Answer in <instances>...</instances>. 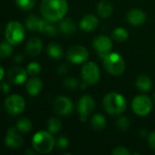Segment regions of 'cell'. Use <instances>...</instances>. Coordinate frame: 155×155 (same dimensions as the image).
<instances>
[{"mask_svg":"<svg viewBox=\"0 0 155 155\" xmlns=\"http://www.w3.org/2000/svg\"><path fill=\"white\" fill-rule=\"evenodd\" d=\"M93 45H94V48L98 53L99 56L104 58L106 54L110 53L113 44H112L111 39H109V37L105 35H99L94 38L93 42Z\"/></svg>","mask_w":155,"mask_h":155,"instance_id":"11","label":"cell"},{"mask_svg":"<svg viewBox=\"0 0 155 155\" xmlns=\"http://www.w3.org/2000/svg\"><path fill=\"white\" fill-rule=\"evenodd\" d=\"M2 90H3L4 94H7L9 92V85L7 84V83H5V82L2 83Z\"/></svg>","mask_w":155,"mask_h":155,"instance_id":"37","label":"cell"},{"mask_svg":"<svg viewBox=\"0 0 155 155\" xmlns=\"http://www.w3.org/2000/svg\"><path fill=\"white\" fill-rule=\"evenodd\" d=\"M88 51L82 45H74L68 49L66 53V58L69 62L79 64L85 62L88 59Z\"/></svg>","mask_w":155,"mask_h":155,"instance_id":"9","label":"cell"},{"mask_svg":"<svg viewBox=\"0 0 155 155\" xmlns=\"http://www.w3.org/2000/svg\"><path fill=\"white\" fill-rule=\"evenodd\" d=\"M59 30H60V32L62 34L66 35H73L75 32L76 27H75L74 22L71 18H68L67 17V18L63 19L60 22Z\"/></svg>","mask_w":155,"mask_h":155,"instance_id":"20","label":"cell"},{"mask_svg":"<svg viewBox=\"0 0 155 155\" xmlns=\"http://www.w3.org/2000/svg\"><path fill=\"white\" fill-rule=\"evenodd\" d=\"M47 54L49 56H51L54 59H60L63 56L64 52L62 47L58 44L51 43L47 46Z\"/></svg>","mask_w":155,"mask_h":155,"instance_id":"23","label":"cell"},{"mask_svg":"<svg viewBox=\"0 0 155 155\" xmlns=\"http://www.w3.org/2000/svg\"><path fill=\"white\" fill-rule=\"evenodd\" d=\"M0 70H1V75H0V79L2 80L4 78V74H5V72H4V68L3 67H0Z\"/></svg>","mask_w":155,"mask_h":155,"instance_id":"40","label":"cell"},{"mask_svg":"<svg viewBox=\"0 0 155 155\" xmlns=\"http://www.w3.org/2000/svg\"><path fill=\"white\" fill-rule=\"evenodd\" d=\"M104 65L106 71L113 75H121L125 69L124 58L118 53H109L104 58Z\"/></svg>","mask_w":155,"mask_h":155,"instance_id":"4","label":"cell"},{"mask_svg":"<svg viewBox=\"0 0 155 155\" xmlns=\"http://www.w3.org/2000/svg\"><path fill=\"white\" fill-rule=\"evenodd\" d=\"M35 2L36 0H15L17 6L25 11L32 9L35 6Z\"/></svg>","mask_w":155,"mask_h":155,"instance_id":"30","label":"cell"},{"mask_svg":"<svg viewBox=\"0 0 155 155\" xmlns=\"http://www.w3.org/2000/svg\"><path fill=\"white\" fill-rule=\"evenodd\" d=\"M5 144L12 149H17L23 145V139L16 133L14 127H10L7 130V134L5 138Z\"/></svg>","mask_w":155,"mask_h":155,"instance_id":"13","label":"cell"},{"mask_svg":"<svg viewBox=\"0 0 155 155\" xmlns=\"http://www.w3.org/2000/svg\"><path fill=\"white\" fill-rule=\"evenodd\" d=\"M25 106V100L18 94H13L7 97L5 101V107L8 114L17 115L21 114Z\"/></svg>","mask_w":155,"mask_h":155,"instance_id":"8","label":"cell"},{"mask_svg":"<svg viewBox=\"0 0 155 155\" xmlns=\"http://www.w3.org/2000/svg\"><path fill=\"white\" fill-rule=\"evenodd\" d=\"M153 99H154V101H155V94H153Z\"/></svg>","mask_w":155,"mask_h":155,"instance_id":"42","label":"cell"},{"mask_svg":"<svg viewBox=\"0 0 155 155\" xmlns=\"http://www.w3.org/2000/svg\"><path fill=\"white\" fill-rule=\"evenodd\" d=\"M69 145V141L64 136H60L56 141V146L60 149H65Z\"/></svg>","mask_w":155,"mask_h":155,"instance_id":"34","label":"cell"},{"mask_svg":"<svg viewBox=\"0 0 155 155\" xmlns=\"http://www.w3.org/2000/svg\"><path fill=\"white\" fill-rule=\"evenodd\" d=\"M25 153H30V154H35V152H32V151H26Z\"/></svg>","mask_w":155,"mask_h":155,"instance_id":"41","label":"cell"},{"mask_svg":"<svg viewBox=\"0 0 155 155\" xmlns=\"http://www.w3.org/2000/svg\"><path fill=\"white\" fill-rule=\"evenodd\" d=\"M66 70H67V66L66 65H61L60 66V68H58V72L60 73V74H64V73H65L66 72Z\"/></svg>","mask_w":155,"mask_h":155,"instance_id":"39","label":"cell"},{"mask_svg":"<svg viewBox=\"0 0 155 155\" xmlns=\"http://www.w3.org/2000/svg\"><path fill=\"white\" fill-rule=\"evenodd\" d=\"M113 10H114L113 5L111 4V2L106 1V0H103L99 2L97 5V12L102 18L109 17L112 15Z\"/></svg>","mask_w":155,"mask_h":155,"instance_id":"21","label":"cell"},{"mask_svg":"<svg viewBox=\"0 0 155 155\" xmlns=\"http://www.w3.org/2000/svg\"><path fill=\"white\" fill-rule=\"evenodd\" d=\"M116 125L120 130H127L130 126V121L126 116H123L121 118H119L116 122Z\"/></svg>","mask_w":155,"mask_h":155,"instance_id":"33","label":"cell"},{"mask_svg":"<svg viewBox=\"0 0 155 155\" xmlns=\"http://www.w3.org/2000/svg\"><path fill=\"white\" fill-rule=\"evenodd\" d=\"M91 124L92 127L95 130H102L105 127L106 125V119L104 115L97 114L94 116H93L91 120Z\"/></svg>","mask_w":155,"mask_h":155,"instance_id":"24","label":"cell"},{"mask_svg":"<svg viewBox=\"0 0 155 155\" xmlns=\"http://www.w3.org/2000/svg\"><path fill=\"white\" fill-rule=\"evenodd\" d=\"M55 144L54 137L51 135L50 132L40 131L36 133L33 137V147L39 153H50Z\"/></svg>","mask_w":155,"mask_h":155,"instance_id":"3","label":"cell"},{"mask_svg":"<svg viewBox=\"0 0 155 155\" xmlns=\"http://www.w3.org/2000/svg\"><path fill=\"white\" fill-rule=\"evenodd\" d=\"M98 23V19L94 15H87L82 18L80 22V27L85 32H91L97 27Z\"/></svg>","mask_w":155,"mask_h":155,"instance_id":"17","label":"cell"},{"mask_svg":"<svg viewBox=\"0 0 155 155\" xmlns=\"http://www.w3.org/2000/svg\"><path fill=\"white\" fill-rule=\"evenodd\" d=\"M16 129L21 133H28L32 130V123L27 118H20L16 122Z\"/></svg>","mask_w":155,"mask_h":155,"instance_id":"26","label":"cell"},{"mask_svg":"<svg viewBox=\"0 0 155 155\" xmlns=\"http://www.w3.org/2000/svg\"><path fill=\"white\" fill-rule=\"evenodd\" d=\"M40 10L44 18L50 22H57L67 13L68 4L66 0H42Z\"/></svg>","mask_w":155,"mask_h":155,"instance_id":"1","label":"cell"},{"mask_svg":"<svg viewBox=\"0 0 155 155\" xmlns=\"http://www.w3.org/2000/svg\"><path fill=\"white\" fill-rule=\"evenodd\" d=\"M64 86L69 89L70 91H74L77 88L78 86V81L76 78H74V77H69V78H66L64 82Z\"/></svg>","mask_w":155,"mask_h":155,"instance_id":"32","label":"cell"},{"mask_svg":"<svg viewBox=\"0 0 155 155\" xmlns=\"http://www.w3.org/2000/svg\"><path fill=\"white\" fill-rule=\"evenodd\" d=\"M72 101L65 96H59L54 103V109L60 115H68L73 111Z\"/></svg>","mask_w":155,"mask_h":155,"instance_id":"12","label":"cell"},{"mask_svg":"<svg viewBox=\"0 0 155 155\" xmlns=\"http://www.w3.org/2000/svg\"><path fill=\"white\" fill-rule=\"evenodd\" d=\"M42 46L43 43L41 39H39L38 37H33L27 42L25 46V52L30 56H36L41 53Z\"/></svg>","mask_w":155,"mask_h":155,"instance_id":"16","label":"cell"},{"mask_svg":"<svg viewBox=\"0 0 155 155\" xmlns=\"http://www.w3.org/2000/svg\"><path fill=\"white\" fill-rule=\"evenodd\" d=\"M132 107L134 112L140 115V116H145L150 114L153 108V103L152 100L146 96V95H139L136 96L132 104Z\"/></svg>","mask_w":155,"mask_h":155,"instance_id":"7","label":"cell"},{"mask_svg":"<svg viewBox=\"0 0 155 155\" xmlns=\"http://www.w3.org/2000/svg\"><path fill=\"white\" fill-rule=\"evenodd\" d=\"M148 143H149L150 146L152 147V149L155 150V132H153L149 134Z\"/></svg>","mask_w":155,"mask_h":155,"instance_id":"36","label":"cell"},{"mask_svg":"<svg viewBox=\"0 0 155 155\" xmlns=\"http://www.w3.org/2000/svg\"><path fill=\"white\" fill-rule=\"evenodd\" d=\"M82 78L88 85L96 84L100 79V70L97 64L93 62L86 63L82 68Z\"/></svg>","mask_w":155,"mask_h":155,"instance_id":"6","label":"cell"},{"mask_svg":"<svg viewBox=\"0 0 155 155\" xmlns=\"http://www.w3.org/2000/svg\"><path fill=\"white\" fill-rule=\"evenodd\" d=\"M127 21L133 25H141L142 24H143L146 20V15L145 13L141 10V9H132L128 12L127 14Z\"/></svg>","mask_w":155,"mask_h":155,"instance_id":"15","label":"cell"},{"mask_svg":"<svg viewBox=\"0 0 155 155\" xmlns=\"http://www.w3.org/2000/svg\"><path fill=\"white\" fill-rule=\"evenodd\" d=\"M43 88L42 81L37 77L30 78L26 83V92L28 94L35 96L37 95Z\"/></svg>","mask_w":155,"mask_h":155,"instance_id":"18","label":"cell"},{"mask_svg":"<svg viewBox=\"0 0 155 155\" xmlns=\"http://www.w3.org/2000/svg\"><path fill=\"white\" fill-rule=\"evenodd\" d=\"M27 71L24 70L21 67H12L9 71H8V79L9 81L14 84H22L23 83L25 82L26 78H27Z\"/></svg>","mask_w":155,"mask_h":155,"instance_id":"14","label":"cell"},{"mask_svg":"<svg viewBox=\"0 0 155 155\" xmlns=\"http://www.w3.org/2000/svg\"><path fill=\"white\" fill-rule=\"evenodd\" d=\"M5 36L6 41L12 45L20 44L25 37V28L17 21L9 22L5 30Z\"/></svg>","mask_w":155,"mask_h":155,"instance_id":"5","label":"cell"},{"mask_svg":"<svg viewBox=\"0 0 155 155\" xmlns=\"http://www.w3.org/2000/svg\"><path fill=\"white\" fill-rule=\"evenodd\" d=\"M13 53V47L12 44H10L8 41L3 42L0 45V57L1 58H5L11 55Z\"/></svg>","mask_w":155,"mask_h":155,"instance_id":"29","label":"cell"},{"mask_svg":"<svg viewBox=\"0 0 155 155\" xmlns=\"http://www.w3.org/2000/svg\"><path fill=\"white\" fill-rule=\"evenodd\" d=\"M52 22L46 20L45 18L40 19L39 25H38V31L41 33H44L45 35H48L50 36H54L57 35V30L54 25L51 24Z\"/></svg>","mask_w":155,"mask_h":155,"instance_id":"19","label":"cell"},{"mask_svg":"<svg viewBox=\"0 0 155 155\" xmlns=\"http://www.w3.org/2000/svg\"><path fill=\"white\" fill-rule=\"evenodd\" d=\"M113 154L114 155H129L130 154V152L123 147V146H119V147H116L114 151H113Z\"/></svg>","mask_w":155,"mask_h":155,"instance_id":"35","label":"cell"},{"mask_svg":"<svg viewBox=\"0 0 155 155\" xmlns=\"http://www.w3.org/2000/svg\"><path fill=\"white\" fill-rule=\"evenodd\" d=\"M26 71L28 73V74L34 76V75H36L40 73L41 71V66L39 64L35 63V62H32L30 63L28 65H27V68H26Z\"/></svg>","mask_w":155,"mask_h":155,"instance_id":"31","label":"cell"},{"mask_svg":"<svg viewBox=\"0 0 155 155\" xmlns=\"http://www.w3.org/2000/svg\"><path fill=\"white\" fill-rule=\"evenodd\" d=\"M113 38L117 42H124L128 39L129 34L127 30L124 27H117L113 31Z\"/></svg>","mask_w":155,"mask_h":155,"instance_id":"25","label":"cell"},{"mask_svg":"<svg viewBox=\"0 0 155 155\" xmlns=\"http://www.w3.org/2000/svg\"><path fill=\"white\" fill-rule=\"evenodd\" d=\"M14 60H15V63H21V62H23V60H24V56H23L22 54H16V55L14 57Z\"/></svg>","mask_w":155,"mask_h":155,"instance_id":"38","label":"cell"},{"mask_svg":"<svg viewBox=\"0 0 155 155\" xmlns=\"http://www.w3.org/2000/svg\"><path fill=\"white\" fill-rule=\"evenodd\" d=\"M77 109H78L80 120L84 122L94 109V100L89 94H85L82 96L78 102Z\"/></svg>","mask_w":155,"mask_h":155,"instance_id":"10","label":"cell"},{"mask_svg":"<svg viewBox=\"0 0 155 155\" xmlns=\"http://www.w3.org/2000/svg\"><path fill=\"white\" fill-rule=\"evenodd\" d=\"M153 85L152 80L147 75H140L136 80V86L143 92H148L151 90Z\"/></svg>","mask_w":155,"mask_h":155,"instance_id":"22","label":"cell"},{"mask_svg":"<svg viewBox=\"0 0 155 155\" xmlns=\"http://www.w3.org/2000/svg\"><path fill=\"white\" fill-rule=\"evenodd\" d=\"M39 22H40V18H38L36 15H29L25 20V25L29 30L35 31V30H38Z\"/></svg>","mask_w":155,"mask_h":155,"instance_id":"27","label":"cell"},{"mask_svg":"<svg viewBox=\"0 0 155 155\" xmlns=\"http://www.w3.org/2000/svg\"><path fill=\"white\" fill-rule=\"evenodd\" d=\"M61 128H62V124H61L60 120H58L57 118L49 119V121L47 123V129L50 133L56 134L61 130Z\"/></svg>","mask_w":155,"mask_h":155,"instance_id":"28","label":"cell"},{"mask_svg":"<svg viewBox=\"0 0 155 155\" xmlns=\"http://www.w3.org/2000/svg\"><path fill=\"white\" fill-rule=\"evenodd\" d=\"M105 111L112 115H118L126 109V101L124 97L117 93L107 94L103 101Z\"/></svg>","mask_w":155,"mask_h":155,"instance_id":"2","label":"cell"}]
</instances>
